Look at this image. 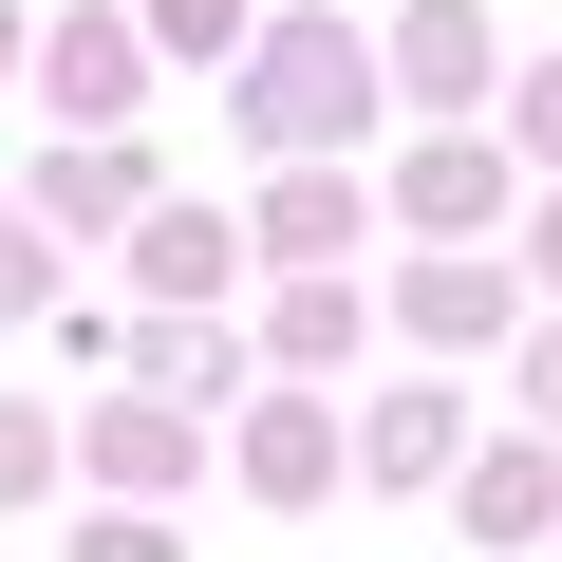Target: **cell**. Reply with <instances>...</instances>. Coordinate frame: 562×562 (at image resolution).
<instances>
[{
  "instance_id": "obj_2",
  "label": "cell",
  "mask_w": 562,
  "mask_h": 562,
  "mask_svg": "<svg viewBox=\"0 0 562 562\" xmlns=\"http://www.w3.org/2000/svg\"><path fill=\"white\" fill-rule=\"evenodd\" d=\"M338 469H375V487H450V469H469V394H450V375H394L375 413H338Z\"/></svg>"
},
{
  "instance_id": "obj_14",
  "label": "cell",
  "mask_w": 562,
  "mask_h": 562,
  "mask_svg": "<svg viewBox=\"0 0 562 562\" xmlns=\"http://www.w3.org/2000/svg\"><path fill=\"white\" fill-rule=\"evenodd\" d=\"M132 38H150V57H244V38H262V0H150Z\"/></svg>"
},
{
  "instance_id": "obj_13",
  "label": "cell",
  "mask_w": 562,
  "mask_h": 562,
  "mask_svg": "<svg viewBox=\"0 0 562 562\" xmlns=\"http://www.w3.org/2000/svg\"><path fill=\"white\" fill-rule=\"evenodd\" d=\"M262 244H281V262H338V244H357V188H338V169H281V188H262Z\"/></svg>"
},
{
  "instance_id": "obj_6",
  "label": "cell",
  "mask_w": 562,
  "mask_h": 562,
  "mask_svg": "<svg viewBox=\"0 0 562 562\" xmlns=\"http://www.w3.org/2000/svg\"><path fill=\"white\" fill-rule=\"evenodd\" d=\"M132 281H150L169 319H206L225 281H244V225H225V206H150V225H132Z\"/></svg>"
},
{
  "instance_id": "obj_7",
  "label": "cell",
  "mask_w": 562,
  "mask_h": 562,
  "mask_svg": "<svg viewBox=\"0 0 562 562\" xmlns=\"http://www.w3.org/2000/svg\"><path fill=\"white\" fill-rule=\"evenodd\" d=\"M132 76H150V38H132V20H57V38H38V94H57L76 132H113V113H132Z\"/></svg>"
},
{
  "instance_id": "obj_22",
  "label": "cell",
  "mask_w": 562,
  "mask_h": 562,
  "mask_svg": "<svg viewBox=\"0 0 562 562\" xmlns=\"http://www.w3.org/2000/svg\"><path fill=\"white\" fill-rule=\"evenodd\" d=\"M0 76H20V0H0Z\"/></svg>"
},
{
  "instance_id": "obj_20",
  "label": "cell",
  "mask_w": 562,
  "mask_h": 562,
  "mask_svg": "<svg viewBox=\"0 0 562 562\" xmlns=\"http://www.w3.org/2000/svg\"><path fill=\"white\" fill-rule=\"evenodd\" d=\"M525 413H562V338H525Z\"/></svg>"
},
{
  "instance_id": "obj_21",
  "label": "cell",
  "mask_w": 562,
  "mask_h": 562,
  "mask_svg": "<svg viewBox=\"0 0 562 562\" xmlns=\"http://www.w3.org/2000/svg\"><path fill=\"white\" fill-rule=\"evenodd\" d=\"M525 281H562V206H543V244H525Z\"/></svg>"
},
{
  "instance_id": "obj_8",
  "label": "cell",
  "mask_w": 562,
  "mask_h": 562,
  "mask_svg": "<svg viewBox=\"0 0 562 562\" xmlns=\"http://www.w3.org/2000/svg\"><path fill=\"white\" fill-rule=\"evenodd\" d=\"M244 487H262V506H319V487H338V413H319V394H262V413H244Z\"/></svg>"
},
{
  "instance_id": "obj_17",
  "label": "cell",
  "mask_w": 562,
  "mask_h": 562,
  "mask_svg": "<svg viewBox=\"0 0 562 562\" xmlns=\"http://www.w3.org/2000/svg\"><path fill=\"white\" fill-rule=\"evenodd\" d=\"M76 562H188V543H169L150 506H113V525H76Z\"/></svg>"
},
{
  "instance_id": "obj_9",
  "label": "cell",
  "mask_w": 562,
  "mask_h": 562,
  "mask_svg": "<svg viewBox=\"0 0 562 562\" xmlns=\"http://www.w3.org/2000/svg\"><path fill=\"white\" fill-rule=\"evenodd\" d=\"M394 206H413V225H431V244H469V225H487V206H506V150H487V132H431V150H413V169H394Z\"/></svg>"
},
{
  "instance_id": "obj_15",
  "label": "cell",
  "mask_w": 562,
  "mask_h": 562,
  "mask_svg": "<svg viewBox=\"0 0 562 562\" xmlns=\"http://www.w3.org/2000/svg\"><path fill=\"white\" fill-rule=\"evenodd\" d=\"M38 487H57V413H38V394H0V506H38Z\"/></svg>"
},
{
  "instance_id": "obj_4",
  "label": "cell",
  "mask_w": 562,
  "mask_h": 562,
  "mask_svg": "<svg viewBox=\"0 0 562 562\" xmlns=\"http://www.w3.org/2000/svg\"><path fill=\"white\" fill-rule=\"evenodd\" d=\"M76 469H94V487H113V506H169V487H188V469H206V431H188V413H169V394H113V413H94V431H76Z\"/></svg>"
},
{
  "instance_id": "obj_18",
  "label": "cell",
  "mask_w": 562,
  "mask_h": 562,
  "mask_svg": "<svg viewBox=\"0 0 562 562\" xmlns=\"http://www.w3.org/2000/svg\"><path fill=\"white\" fill-rule=\"evenodd\" d=\"M506 169H562V57L525 76V132H506Z\"/></svg>"
},
{
  "instance_id": "obj_19",
  "label": "cell",
  "mask_w": 562,
  "mask_h": 562,
  "mask_svg": "<svg viewBox=\"0 0 562 562\" xmlns=\"http://www.w3.org/2000/svg\"><path fill=\"white\" fill-rule=\"evenodd\" d=\"M0 301H57V244H38L20 206H0Z\"/></svg>"
},
{
  "instance_id": "obj_12",
  "label": "cell",
  "mask_w": 562,
  "mask_h": 562,
  "mask_svg": "<svg viewBox=\"0 0 562 562\" xmlns=\"http://www.w3.org/2000/svg\"><path fill=\"white\" fill-rule=\"evenodd\" d=\"M357 319H375L357 281H301V301H262V357H281V375H338V357H357Z\"/></svg>"
},
{
  "instance_id": "obj_10",
  "label": "cell",
  "mask_w": 562,
  "mask_h": 562,
  "mask_svg": "<svg viewBox=\"0 0 562 562\" xmlns=\"http://www.w3.org/2000/svg\"><path fill=\"white\" fill-rule=\"evenodd\" d=\"M450 506H469V543H543V525H562V469H543V450H469Z\"/></svg>"
},
{
  "instance_id": "obj_1",
  "label": "cell",
  "mask_w": 562,
  "mask_h": 562,
  "mask_svg": "<svg viewBox=\"0 0 562 562\" xmlns=\"http://www.w3.org/2000/svg\"><path fill=\"white\" fill-rule=\"evenodd\" d=\"M225 113L262 150H357L375 132V20H338V0H301V20H262L225 57Z\"/></svg>"
},
{
  "instance_id": "obj_11",
  "label": "cell",
  "mask_w": 562,
  "mask_h": 562,
  "mask_svg": "<svg viewBox=\"0 0 562 562\" xmlns=\"http://www.w3.org/2000/svg\"><path fill=\"white\" fill-rule=\"evenodd\" d=\"M394 76L450 113V94H487V0H413V20H394Z\"/></svg>"
},
{
  "instance_id": "obj_16",
  "label": "cell",
  "mask_w": 562,
  "mask_h": 562,
  "mask_svg": "<svg viewBox=\"0 0 562 562\" xmlns=\"http://www.w3.org/2000/svg\"><path fill=\"white\" fill-rule=\"evenodd\" d=\"M150 394H169V413H188V394H225V338H206V319H169V338H150Z\"/></svg>"
},
{
  "instance_id": "obj_5",
  "label": "cell",
  "mask_w": 562,
  "mask_h": 562,
  "mask_svg": "<svg viewBox=\"0 0 562 562\" xmlns=\"http://www.w3.org/2000/svg\"><path fill=\"white\" fill-rule=\"evenodd\" d=\"M394 319H413L431 357H469V338H506V319H525V281H506V262H469V244H431V262L394 281Z\"/></svg>"
},
{
  "instance_id": "obj_3",
  "label": "cell",
  "mask_w": 562,
  "mask_h": 562,
  "mask_svg": "<svg viewBox=\"0 0 562 562\" xmlns=\"http://www.w3.org/2000/svg\"><path fill=\"white\" fill-rule=\"evenodd\" d=\"M150 206H169L150 132H57V150H38V206H20V225H150Z\"/></svg>"
}]
</instances>
